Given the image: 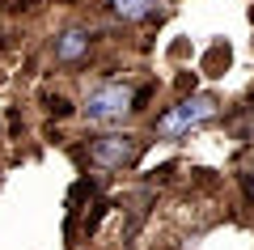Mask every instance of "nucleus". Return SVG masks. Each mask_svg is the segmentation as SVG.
Masks as SVG:
<instances>
[{
  "label": "nucleus",
  "instance_id": "nucleus-4",
  "mask_svg": "<svg viewBox=\"0 0 254 250\" xmlns=\"http://www.w3.org/2000/svg\"><path fill=\"white\" fill-rule=\"evenodd\" d=\"M85 51H89V30H81V26L64 30V34L55 38V60L60 64H76Z\"/></svg>",
  "mask_w": 254,
  "mask_h": 250
},
{
  "label": "nucleus",
  "instance_id": "nucleus-2",
  "mask_svg": "<svg viewBox=\"0 0 254 250\" xmlns=\"http://www.w3.org/2000/svg\"><path fill=\"white\" fill-rule=\"evenodd\" d=\"M127 110H131V89H127V85H102V89H93L89 102H85V115H89L93 123H115Z\"/></svg>",
  "mask_w": 254,
  "mask_h": 250
},
{
  "label": "nucleus",
  "instance_id": "nucleus-6",
  "mask_svg": "<svg viewBox=\"0 0 254 250\" xmlns=\"http://www.w3.org/2000/svg\"><path fill=\"white\" fill-rule=\"evenodd\" d=\"M250 191H254V178H250Z\"/></svg>",
  "mask_w": 254,
  "mask_h": 250
},
{
  "label": "nucleus",
  "instance_id": "nucleus-1",
  "mask_svg": "<svg viewBox=\"0 0 254 250\" xmlns=\"http://www.w3.org/2000/svg\"><path fill=\"white\" fill-rule=\"evenodd\" d=\"M216 115V102L212 98H203V93H195V98H187V102H178V106L170 110V115H161L157 119V136H182V132H190V127H199V123H208V119Z\"/></svg>",
  "mask_w": 254,
  "mask_h": 250
},
{
  "label": "nucleus",
  "instance_id": "nucleus-5",
  "mask_svg": "<svg viewBox=\"0 0 254 250\" xmlns=\"http://www.w3.org/2000/svg\"><path fill=\"white\" fill-rule=\"evenodd\" d=\"M110 4H115L119 17H144V13L153 9L157 0H110Z\"/></svg>",
  "mask_w": 254,
  "mask_h": 250
},
{
  "label": "nucleus",
  "instance_id": "nucleus-3",
  "mask_svg": "<svg viewBox=\"0 0 254 250\" xmlns=\"http://www.w3.org/2000/svg\"><path fill=\"white\" fill-rule=\"evenodd\" d=\"M136 153H140L136 136H106V140L93 144V161L98 166H127V161H136Z\"/></svg>",
  "mask_w": 254,
  "mask_h": 250
}]
</instances>
